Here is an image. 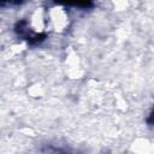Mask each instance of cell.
<instances>
[{"instance_id":"obj_1","label":"cell","mask_w":154,"mask_h":154,"mask_svg":"<svg viewBox=\"0 0 154 154\" xmlns=\"http://www.w3.org/2000/svg\"><path fill=\"white\" fill-rule=\"evenodd\" d=\"M147 123L150 124V125H154V108H153V111L150 112V114H149V117H148V119H147Z\"/></svg>"}]
</instances>
